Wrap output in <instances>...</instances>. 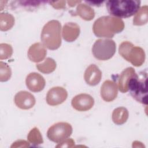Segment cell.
Wrapping results in <instances>:
<instances>
[{
    "label": "cell",
    "mask_w": 148,
    "mask_h": 148,
    "mask_svg": "<svg viewBox=\"0 0 148 148\" xmlns=\"http://www.w3.org/2000/svg\"><path fill=\"white\" fill-rule=\"evenodd\" d=\"M124 28V21L119 18L104 16L95 21L92 29L94 34L101 38H113Z\"/></svg>",
    "instance_id": "cell-1"
},
{
    "label": "cell",
    "mask_w": 148,
    "mask_h": 148,
    "mask_svg": "<svg viewBox=\"0 0 148 148\" xmlns=\"http://www.w3.org/2000/svg\"><path fill=\"white\" fill-rule=\"evenodd\" d=\"M140 1L137 0L108 1L106 6L109 13L117 18H128L135 14L139 10Z\"/></svg>",
    "instance_id": "cell-2"
},
{
    "label": "cell",
    "mask_w": 148,
    "mask_h": 148,
    "mask_svg": "<svg viewBox=\"0 0 148 148\" xmlns=\"http://www.w3.org/2000/svg\"><path fill=\"white\" fill-rule=\"evenodd\" d=\"M61 25L56 20L47 22L43 27L40 38L42 44L50 50H56L61 45Z\"/></svg>",
    "instance_id": "cell-3"
},
{
    "label": "cell",
    "mask_w": 148,
    "mask_h": 148,
    "mask_svg": "<svg viewBox=\"0 0 148 148\" xmlns=\"http://www.w3.org/2000/svg\"><path fill=\"white\" fill-rule=\"evenodd\" d=\"M147 73L142 72L139 75L136 73L128 84V91L131 95L138 102L145 105L147 104Z\"/></svg>",
    "instance_id": "cell-4"
},
{
    "label": "cell",
    "mask_w": 148,
    "mask_h": 148,
    "mask_svg": "<svg viewBox=\"0 0 148 148\" xmlns=\"http://www.w3.org/2000/svg\"><path fill=\"white\" fill-rule=\"evenodd\" d=\"M119 52L125 60L135 66H141L145 60V53L143 49L128 41L123 42L120 45Z\"/></svg>",
    "instance_id": "cell-5"
},
{
    "label": "cell",
    "mask_w": 148,
    "mask_h": 148,
    "mask_svg": "<svg viewBox=\"0 0 148 148\" xmlns=\"http://www.w3.org/2000/svg\"><path fill=\"white\" fill-rule=\"evenodd\" d=\"M116 45L110 39H99L94 43L92 53L94 57L99 60L105 61L111 58L114 54Z\"/></svg>",
    "instance_id": "cell-6"
},
{
    "label": "cell",
    "mask_w": 148,
    "mask_h": 148,
    "mask_svg": "<svg viewBox=\"0 0 148 148\" xmlns=\"http://www.w3.org/2000/svg\"><path fill=\"white\" fill-rule=\"evenodd\" d=\"M72 133L71 125L66 122H59L51 126L47 132L48 139L55 143H60L68 139Z\"/></svg>",
    "instance_id": "cell-7"
},
{
    "label": "cell",
    "mask_w": 148,
    "mask_h": 148,
    "mask_svg": "<svg viewBox=\"0 0 148 148\" xmlns=\"http://www.w3.org/2000/svg\"><path fill=\"white\" fill-rule=\"evenodd\" d=\"M68 97L66 90L62 87H54L50 88L46 95V100L50 106H57L63 103Z\"/></svg>",
    "instance_id": "cell-8"
},
{
    "label": "cell",
    "mask_w": 148,
    "mask_h": 148,
    "mask_svg": "<svg viewBox=\"0 0 148 148\" xmlns=\"http://www.w3.org/2000/svg\"><path fill=\"white\" fill-rule=\"evenodd\" d=\"M94 104V98L88 94H80L75 96L71 101L72 107L77 111H87Z\"/></svg>",
    "instance_id": "cell-9"
},
{
    "label": "cell",
    "mask_w": 148,
    "mask_h": 148,
    "mask_svg": "<svg viewBox=\"0 0 148 148\" xmlns=\"http://www.w3.org/2000/svg\"><path fill=\"white\" fill-rule=\"evenodd\" d=\"M16 105L24 110L32 108L35 104L36 100L34 96L27 91H20L14 96Z\"/></svg>",
    "instance_id": "cell-10"
},
{
    "label": "cell",
    "mask_w": 148,
    "mask_h": 148,
    "mask_svg": "<svg viewBox=\"0 0 148 148\" xmlns=\"http://www.w3.org/2000/svg\"><path fill=\"white\" fill-rule=\"evenodd\" d=\"M26 86L28 88L34 92H40L43 90L46 82L44 77L36 72L28 74L25 79Z\"/></svg>",
    "instance_id": "cell-11"
},
{
    "label": "cell",
    "mask_w": 148,
    "mask_h": 148,
    "mask_svg": "<svg viewBox=\"0 0 148 148\" xmlns=\"http://www.w3.org/2000/svg\"><path fill=\"white\" fill-rule=\"evenodd\" d=\"M118 94V87L115 82L107 80L101 87V96L106 102H111L116 99Z\"/></svg>",
    "instance_id": "cell-12"
},
{
    "label": "cell",
    "mask_w": 148,
    "mask_h": 148,
    "mask_svg": "<svg viewBox=\"0 0 148 148\" xmlns=\"http://www.w3.org/2000/svg\"><path fill=\"white\" fill-rule=\"evenodd\" d=\"M102 72L99 68L95 64H91L86 69L84 78L87 84L90 86H96L101 81Z\"/></svg>",
    "instance_id": "cell-13"
},
{
    "label": "cell",
    "mask_w": 148,
    "mask_h": 148,
    "mask_svg": "<svg viewBox=\"0 0 148 148\" xmlns=\"http://www.w3.org/2000/svg\"><path fill=\"white\" fill-rule=\"evenodd\" d=\"M46 54V47L39 42L32 45L28 50V58L34 62H39L43 61Z\"/></svg>",
    "instance_id": "cell-14"
},
{
    "label": "cell",
    "mask_w": 148,
    "mask_h": 148,
    "mask_svg": "<svg viewBox=\"0 0 148 148\" xmlns=\"http://www.w3.org/2000/svg\"><path fill=\"white\" fill-rule=\"evenodd\" d=\"M80 34V27L75 23H67L62 28V38L68 42L75 40Z\"/></svg>",
    "instance_id": "cell-15"
},
{
    "label": "cell",
    "mask_w": 148,
    "mask_h": 148,
    "mask_svg": "<svg viewBox=\"0 0 148 148\" xmlns=\"http://www.w3.org/2000/svg\"><path fill=\"white\" fill-rule=\"evenodd\" d=\"M135 74L136 72L132 67L127 68L121 73L118 80V87L121 92L124 93L128 91L130 81Z\"/></svg>",
    "instance_id": "cell-16"
},
{
    "label": "cell",
    "mask_w": 148,
    "mask_h": 148,
    "mask_svg": "<svg viewBox=\"0 0 148 148\" xmlns=\"http://www.w3.org/2000/svg\"><path fill=\"white\" fill-rule=\"evenodd\" d=\"M128 118V111L124 107H119L112 113V119L113 123L117 125L124 124Z\"/></svg>",
    "instance_id": "cell-17"
},
{
    "label": "cell",
    "mask_w": 148,
    "mask_h": 148,
    "mask_svg": "<svg viewBox=\"0 0 148 148\" xmlns=\"http://www.w3.org/2000/svg\"><path fill=\"white\" fill-rule=\"evenodd\" d=\"M76 13L82 19L86 21L91 20L95 16L94 9L85 3L78 4Z\"/></svg>",
    "instance_id": "cell-18"
},
{
    "label": "cell",
    "mask_w": 148,
    "mask_h": 148,
    "mask_svg": "<svg viewBox=\"0 0 148 148\" xmlns=\"http://www.w3.org/2000/svg\"><path fill=\"white\" fill-rule=\"evenodd\" d=\"M14 17L8 13H1L0 14V29L6 31L10 29L14 24Z\"/></svg>",
    "instance_id": "cell-19"
},
{
    "label": "cell",
    "mask_w": 148,
    "mask_h": 148,
    "mask_svg": "<svg viewBox=\"0 0 148 148\" xmlns=\"http://www.w3.org/2000/svg\"><path fill=\"white\" fill-rule=\"evenodd\" d=\"M36 68L42 73H50L56 69V62L53 58L48 57L44 62L36 64Z\"/></svg>",
    "instance_id": "cell-20"
},
{
    "label": "cell",
    "mask_w": 148,
    "mask_h": 148,
    "mask_svg": "<svg viewBox=\"0 0 148 148\" xmlns=\"http://www.w3.org/2000/svg\"><path fill=\"white\" fill-rule=\"evenodd\" d=\"M147 6H142L135 14L133 19V24L135 25H143L147 23Z\"/></svg>",
    "instance_id": "cell-21"
},
{
    "label": "cell",
    "mask_w": 148,
    "mask_h": 148,
    "mask_svg": "<svg viewBox=\"0 0 148 148\" xmlns=\"http://www.w3.org/2000/svg\"><path fill=\"white\" fill-rule=\"evenodd\" d=\"M27 139L29 142L34 145H38L43 143L42 134L37 127L33 128L27 135Z\"/></svg>",
    "instance_id": "cell-22"
},
{
    "label": "cell",
    "mask_w": 148,
    "mask_h": 148,
    "mask_svg": "<svg viewBox=\"0 0 148 148\" xmlns=\"http://www.w3.org/2000/svg\"><path fill=\"white\" fill-rule=\"evenodd\" d=\"M12 71L9 65L2 62H0V80L1 82H6L11 77Z\"/></svg>",
    "instance_id": "cell-23"
},
{
    "label": "cell",
    "mask_w": 148,
    "mask_h": 148,
    "mask_svg": "<svg viewBox=\"0 0 148 148\" xmlns=\"http://www.w3.org/2000/svg\"><path fill=\"white\" fill-rule=\"evenodd\" d=\"M13 53V49L10 45L1 43L0 45V59H7L11 57Z\"/></svg>",
    "instance_id": "cell-24"
},
{
    "label": "cell",
    "mask_w": 148,
    "mask_h": 148,
    "mask_svg": "<svg viewBox=\"0 0 148 148\" xmlns=\"http://www.w3.org/2000/svg\"><path fill=\"white\" fill-rule=\"evenodd\" d=\"M75 145V142L72 138L66 139L62 141V142L58 143L57 146H56V147H73Z\"/></svg>",
    "instance_id": "cell-25"
},
{
    "label": "cell",
    "mask_w": 148,
    "mask_h": 148,
    "mask_svg": "<svg viewBox=\"0 0 148 148\" xmlns=\"http://www.w3.org/2000/svg\"><path fill=\"white\" fill-rule=\"evenodd\" d=\"M29 146V144L25 140H18L14 142L10 147H27Z\"/></svg>",
    "instance_id": "cell-26"
},
{
    "label": "cell",
    "mask_w": 148,
    "mask_h": 148,
    "mask_svg": "<svg viewBox=\"0 0 148 148\" xmlns=\"http://www.w3.org/2000/svg\"><path fill=\"white\" fill-rule=\"evenodd\" d=\"M50 3L54 8L59 9L64 8L65 7L66 2L64 1H58V2H50Z\"/></svg>",
    "instance_id": "cell-27"
},
{
    "label": "cell",
    "mask_w": 148,
    "mask_h": 148,
    "mask_svg": "<svg viewBox=\"0 0 148 148\" xmlns=\"http://www.w3.org/2000/svg\"><path fill=\"white\" fill-rule=\"evenodd\" d=\"M68 3L70 6H74L76 3H80L81 1H68Z\"/></svg>",
    "instance_id": "cell-28"
}]
</instances>
